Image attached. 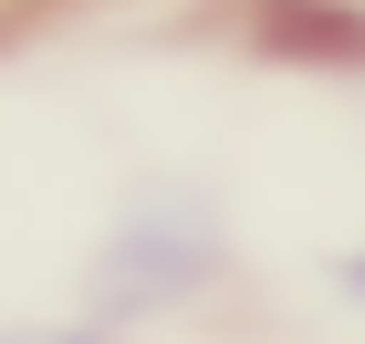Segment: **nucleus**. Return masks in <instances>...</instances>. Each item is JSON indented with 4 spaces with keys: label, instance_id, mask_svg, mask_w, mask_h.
<instances>
[{
    "label": "nucleus",
    "instance_id": "2",
    "mask_svg": "<svg viewBox=\"0 0 365 344\" xmlns=\"http://www.w3.org/2000/svg\"><path fill=\"white\" fill-rule=\"evenodd\" d=\"M0 344H105L94 323H0Z\"/></svg>",
    "mask_w": 365,
    "mask_h": 344
},
{
    "label": "nucleus",
    "instance_id": "3",
    "mask_svg": "<svg viewBox=\"0 0 365 344\" xmlns=\"http://www.w3.org/2000/svg\"><path fill=\"white\" fill-rule=\"evenodd\" d=\"M344 282H355V292H365V251H355V261H344Z\"/></svg>",
    "mask_w": 365,
    "mask_h": 344
},
{
    "label": "nucleus",
    "instance_id": "1",
    "mask_svg": "<svg viewBox=\"0 0 365 344\" xmlns=\"http://www.w3.org/2000/svg\"><path fill=\"white\" fill-rule=\"evenodd\" d=\"M209 271H220V229L198 209H146L105 261V313H157V303L198 292Z\"/></svg>",
    "mask_w": 365,
    "mask_h": 344
}]
</instances>
